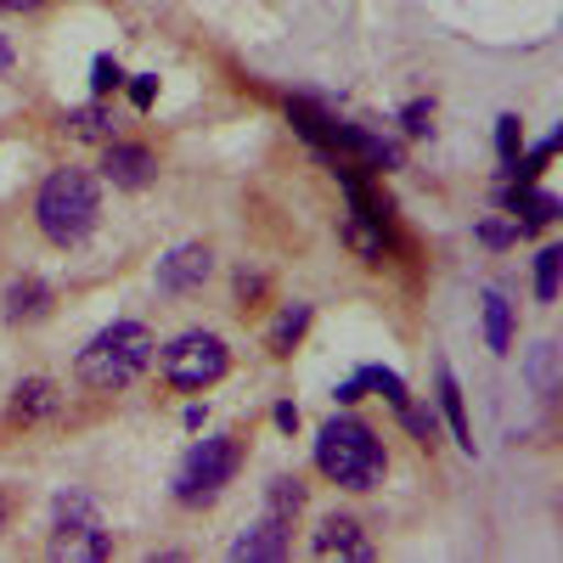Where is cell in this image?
Instances as JSON below:
<instances>
[{"instance_id":"obj_21","label":"cell","mask_w":563,"mask_h":563,"mask_svg":"<svg viewBox=\"0 0 563 563\" xmlns=\"http://www.w3.org/2000/svg\"><path fill=\"white\" fill-rule=\"evenodd\" d=\"M429 119H434V108H429V102H411V108H406V130H411V135L429 130Z\"/></svg>"},{"instance_id":"obj_11","label":"cell","mask_w":563,"mask_h":563,"mask_svg":"<svg viewBox=\"0 0 563 563\" xmlns=\"http://www.w3.org/2000/svg\"><path fill=\"white\" fill-rule=\"evenodd\" d=\"M57 406H63V395H57L52 378H29L12 395V422H40V417H52Z\"/></svg>"},{"instance_id":"obj_8","label":"cell","mask_w":563,"mask_h":563,"mask_svg":"<svg viewBox=\"0 0 563 563\" xmlns=\"http://www.w3.org/2000/svg\"><path fill=\"white\" fill-rule=\"evenodd\" d=\"M102 175L124 192H141V186H153L158 175V158L147 147H135V141H108V158H102Z\"/></svg>"},{"instance_id":"obj_16","label":"cell","mask_w":563,"mask_h":563,"mask_svg":"<svg viewBox=\"0 0 563 563\" xmlns=\"http://www.w3.org/2000/svg\"><path fill=\"white\" fill-rule=\"evenodd\" d=\"M558 271H563V249H541L536 254V299L541 305L558 299Z\"/></svg>"},{"instance_id":"obj_24","label":"cell","mask_w":563,"mask_h":563,"mask_svg":"<svg viewBox=\"0 0 563 563\" xmlns=\"http://www.w3.org/2000/svg\"><path fill=\"white\" fill-rule=\"evenodd\" d=\"M0 7H7V12H40L45 0H0Z\"/></svg>"},{"instance_id":"obj_12","label":"cell","mask_w":563,"mask_h":563,"mask_svg":"<svg viewBox=\"0 0 563 563\" xmlns=\"http://www.w3.org/2000/svg\"><path fill=\"white\" fill-rule=\"evenodd\" d=\"M63 130H68V135H79V141H113L119 119H113V108L90 102V108H74V113H63Z\"/></svg>"},{"instance_id":"obj_22","label":"cell","mask_w":563,"mask_h":563,"mask_svg":"<svg viewBox=\"0 0 563 563\" xmlns=\"http://www.w3.org/2000/svg\"><path fill=\"white\" fill-rule=\"evenodd\" d=\"M153 90H158V79H153V74H141V79L130 85V97H135V108H153Z\"/></svg>"},{"instance_id":"obj_19","label":"cell","mask_w":563,"mask_h":563,"mask_svg":"<svg viewBox=\"0 0 563 563\" xmlns=\"http://www.w3.org/2000/svg\"><path fill=\"white\" fill-rule=\"evenodd\" d=\"M496 147H501V164L519 158V147H525V130H519V119H501V124H496Z\"/></svg>"},{"instance_id":"obj_17","label":"cell","mask_w":563,"mask_h":563,"mask_svg":"<svg viewBox=\"0 0 563 563\" xmlns=\"http://www.w3.org/2000/svg\"><path fill=\"white\" fill-rule=\"evenodd\" d=\"M512 209L525 214V225H547V220H558V198H552V192H519V198H512Z\"/></svg>"},{"instance_id":"obj_1","label":"cell","mask_w":563,"mask_h":563,"mask_svg":"<svg viewBox=\"0 0 563 563\" xmlns=\"http://www.w3.org/2000/svg\"><path fill=\"white\" fill-rule=\"evenodd\" d=\"M102 214V192L85 169H52L34 198V220H40V238L57 243V249H79L90 231H97Z\"/></svg>"},{"instance_id":"obj_10","label":"cell","mask_w":563,"mask_h":563,"mask_svg":"<svg viewBox=\"0 0 563 563\" xmlns=\"http://www.w3.org/2000/svg\"><path fill=\"white\" fill-rule=\"evenodd\" d=\"M45 310H52V288H45L40 276H18L12 288H7V321H40Z\"/></svg>"},{"instance_id":"obj_6","label":"cell","mask_w":563,"mask_h":563,"mask_svg":"<svg viewBox=\"0 0 563 563\" xmlns=\"http://www.w3.org/2000/svg\"><path fill=\"white\" fill-rule=\"evenodd\" d=\"M231 372V350L214 339V333H180L169 350H164V378L175 389H209Z\"/></svg>"},{"instance_id":"obj_2","label":"cell","mask_w":563,"mask_h":563,"mask_svg":"<svg viewBox=\"0 0 563 563\" xmlns=\"http://www.w3.org/2000/svg\"><path fill=\"white\" fill-rule=\"evenodd\" d=\"M316 467L344 490H378L389 456H384V440L361 417H333L316 440Z\"/></svg>"},{"instance_id":"obj_25","label":"cell","mask_w":563,"mask_h":563,"mask_svg":"<svg viewBox=\"0 0 563 563\" xmlns=\"http://www.w3.org/2000/svg\"><path fill=\"white\" fill-rule=\"evenodd\" d=\"M7 68H12V40L0 34V74H7Z\"/></svg>"},{"instance_id":"obj_20","label":"cell","mask_w":563,"mask_h":563,"mask_svg":"<svg viewBox=\"0 0 563 563\" xmlns=\"http://www.w3.org/2000/svg\"><path fill=\"white\" fill-rule=\"evenodd\" d=\"M90 85H97V97H108V90H119V85H124L119 63H113V57H97V68H90Z\"/></svg>"},{"instance_id":"obj_13","label":"cell","mask_w":563,"mask_h":563,"mask_svg":"<svg viewBox=\"0 0 563 563\" xmlns=\"http://www.w3.org/2000/svg\"><path fill=\"white\" fill-rule=\"evenodd\" d=\"M305 327H310V305H288L276 316V327H271V355H294V344L305 339Z\"/></svg>"},{"instance_id":"obj_14","label":"cell","mask_w":563,"mask_h":563,"mask_svg":"<svg viewBox=\"0 0 563 563\" xmlns=\"http://www.w3.org/2000/svg\"><path fill=\"white\" fill-rule=\"evenodd\" d=\"M440 406H445V417H451V434H456V445H462V451H474V429H467V406H462V389H456L451 372H440Z\"/></svg>"},{"instance_id":"obj_7","label":"cell","mask_w":563,"mask_h":563,"mask_svg":"<svg viewBox=\"0 0 563 563\" xmlns=\"http://www.w3.org/2000/svg\"><path fill=\"white\" fill-rule=\"evenodd\" d=\"M209 271H214V254L203 249V243H186V249H175L169 260H158V294H192V288H203L209 282Z\"/></svg>"},{"instance_id":"obj_18","label":"cell","mask_w":563,"mask_h":563,"mask_svg":"<svg viewBox=\"0 0 563 563\" xmlns=\"http://www.w3.org/2000/svg\"><path fill=\"white\" fill-rule=\"evenodd\" d=\"M530 378H536L541 395L558 389V344H536V355H530Z\"/></svg>"},{"instance_id":"obj_3","label":"cell","mask_w":563,"mask_h":563,"mask_svg":"<svg viewBox=\"0 0 563 563\" xmlns=\"http://www.w3.org/2000/svg\"><path fill=\"white\" fill-rule=\"evenodd\" d=\"M153 350L158 344H153V333L141 321H113V327H102V333L79 350L74 372H79L85 389H130L141 372H147Z\"/></svg>"},{"instance_id":"obj_15","label":"cell","mask_w":563,"mask_h":563,"mask_svg":"<svg viewBox=\"0 0 563 563\" xmlns=\"http://www.w3.org/2000/svg\"><path fill=\"white\" fill-rule=\"evenodd\" d=\"M485 339L496 355H507V344H512V305L501 294H485Z\"/></svg>"},{"instance_id":"obj_4","label":"cell","mask_w":563,"mask_h":563,"mask_svg":"<svg viewBox=\"0 0 563 563\" xmlns=\"http://www.w3.org/2000/svg\"><path fill=\"white\" fill-rule=\"evenodd\" d=\"M238 467H243V445H238V434H209V440H198L192 451H186V462H180V474H175V496L180 501H214L231 479H238Z\"/></svg>"},{"instance_id":"obj_9","label":"cell","mask_w":563,"mask_h":563,"mask_svg":"<svg viewBox=\"0 0 563 563\" xmlns=\"http://www.w3.org/2000/svg\"><path fill=\"white\" fill-rule=\"evenodd\" d=\"M316 558H372V541L361 536V525L355 519H321V530H316Z\"/></svg>"},{"instance_id":"obj_5","label":"cell","mask_w":563,"mask_h":563,"mask_svg":"<svg viewBox=\"0 0 563 563\" xmlns=\"http://www.w3.org/2000/svg\"><path fill=\"white\" fill-rule=\"evenodd\" d=\"M305 507V485L299 479H271V496H265V512L249 536H238L231 558H288V536H294V512Z\"/></svg>"},{"instance_id":"obj_23","label":"cell","mask_w":563,"mask_h":563,"mask_svg":"<svg viewBox=\"0 0 563 563\" xmlns=\"http://www.w3.org/2000/svg\"><path fill=\"white\" fill-rule=\"evenodd\" d=\"M479 238H485L490 249H501V243H512V238H519V225H485Z\"/></svg>"},{"instance_id":"obj_26","label":"cell","mask_w":563,"mask_h":563,"mask_svg":"<svg viewBox=\"0 0 563 563\" xmlns=\"http://www.w3.org/2000/svg\"><path fill=\"white\" fill-rule=\"evenodd\" d=\"M0 525H7V496H0Z\"/></svg>"}]
</instances>
